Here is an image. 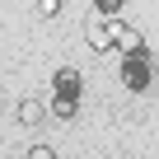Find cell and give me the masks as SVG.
<instances>
[{
    "label": "cell",
    "instance_id": "7a4b0ae2",
    "mask_svg": "<svg viewBox=\"0 0 159 159\" xmlns=\"http://www.w3.org/2000/svg\"><path fill=\"white\" fill-rule=\"evenodd\" d=\"M84 38H89V47H94L98 56H108V52H117V42H112V33H108V24H103V19H89V28H84Z\"/></svg>",
    "mask_w": 159,
    "mask_h": 159
},
{
    "label": "cell",
    "instance_id": "6da1fadb",
    "mask_svg": "<svg viewBox=\"0 0 159 159\" xmlns=\"http://www.w3.org/2000/svg\"><path fill=\"white\" fill-rule=\"evenodd\" d=\"M108 33H112V42H117V52H140V33L131 28V24H122V19H108Z\"/></svg>",
    "mask_w": 159,
    "mask_h": 159
},
{
    "label": "cell",
    "instance_id": "3957f363",
    "mask_svg": "<svg viewBox=\"0 0 159 159\" xmlns=\"http://www.w3.org/2000/svg\"><path fill=\"white\" fill-rule=\"evenodd\" d=\"M56 98H80V70L75 66H61L56 70Z\"/></svg>",
    "mask_w": 159,
    "mask_h": 159
},
{
    "label": "cell",
    "instance_id": "8992f818",
    "mask_svg": "<svg viewBox=\"0 0 159 159\" xmlns=\"http://www.w3.org/2000/svg\"><path fill=\"white\" fill-rule=\"evenodd\" d=\"M94 10H98V19H117L122 14V0H94Z\"/></svg>",
    "mask_w": 159,
    "mask_h": 159
},
{
    "label": "cell",
    "instance_id": "277c9868",
    "mask_svg": "<svg viewBox=\"0 0 159 159\" xmlns=\"http://www.w3.org/2000/svg\"><path fill=\"white\" fill-rule=\"evenodd\" d=\"M14 117H19L24 126H38V122L47 117V103H42V98H19V108H14Z\"/></svg>",
    "mask_w": 159,
    "mask_h": 159
},
{
    "label": "cell",
    "instance_id": "ba28073f",
    "mask_svg": "<svg viewBox=\"0 0 159 159\" xmlns=\"http://www.w3.org/2000/svg\"><path fill=\"white\" fill-rule=\"evenodd\" d=\"M52 108H56V117H61V122H70V117H75V98H56Z\"/></svg>",
    "mask_w": 159,
    "mask_h": 159
},
{
    "label": "cell",
    "instance_id": "9c48e42d",
    "mask_svg": "<svg viewBox=\"0 0 159 159\" xmlns=\"http://www.w3.org/2000/svg\"><path fill=\"white\" fill-rule=\"evenodd\" d=\"M28 159H56V150H52V145H33V150H28Z\"/></svg>",
    "mask_w": 159,
    "mask_h": 159
},
{
    "label": "cell",
    "instance_id": "5b68a950",
    "mask_svg": "<svg viewBox=\"0 0 159 159\" xmlns=\"http://www.w3.org/2000/svg\"><path fill=\"white\" fill-rule=\"evenodd\" d=\"M150 70L140 66V52H131V61H126V70H122V80H126V89H145L150 80H145Z\"/></svg>",
    "mask_w": 159,
    "mask_h": 159
},
{
    "label": "cell",
    "instance_id": "52a82bcc",
    "mask_svg": "<svg viewBox=\"0 0 159 159\" xmlns=\"http://www.w3.org/2000/svg\"><path fill=\"white\" fill-rule=\"evenodd\" d=\"M61 14V0H38V19H56Z\"/></svg>",
    "mask_w": 159,
    "mask_h": 159
}]
</instances>
